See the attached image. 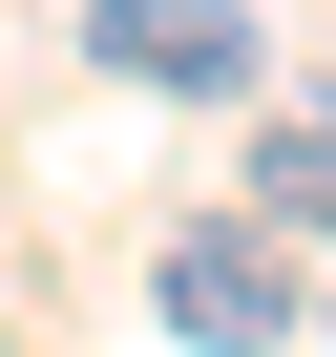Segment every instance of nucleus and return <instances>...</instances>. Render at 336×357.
I'll list each match as a JSON object with an SVG mask.
<instances>
[{"label":"nucleus","mask_w":336,"mask_h":357,"mask_svg":"<svg viewBox=\"0 0 336 357\" xmlns=\"http://www.w3.org/2000/svg\"><path fill=\"white\" fill-rule=\"evenodd\" d=\"M84 63L168 84V105H231L252 84V0H84Z\"/></svg>","instance_id":"f03ea898"},{"label":"nucleus","mask_w":336,"mask_h":357,"mask_svg":"<svg viewBox=\"0 0 336 357\" xmlns=\"http://www.w3.org/2000/svg\"><path fill=\"white\" fill-rule=\"evenodd\" d=\"M252 231H336V105H294L252 147Z\"/></svg>","instance_id":"7ed1b4c3"},{"label":"nucleus","mask_w":336,"mask_h":357,"mask_svg":"<svg viewBox=\"0 0 336 357\" xmlns=\"http://www.w3.org/2000/svg\"><path fill=\"white\" fill-rule=\"evenodd\" d=\"M147 315L190 336V357H252V336H294L315 294H294V231H252V211H190V231H147Z\"/></svg>","instance_id":"f257e3e1"}]
</instances>
